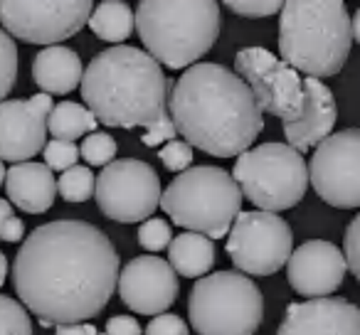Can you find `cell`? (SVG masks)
Here are the masks:
<instances>
[{
  "label": "cell",
  "mask_w": 360,
  "mask_h": 335,
  "mask_svg": "<svg viewBox=\"0 0 360 335\" xmlns=\"http://www.w3.org/2000/svg\"><path fill=\"white\" fill-rule=\"evenodd\" d=\"M304 114L291 124H284V136L294 150H311L323 143L333 133L335 119H338V106H335L333 91L321 79H304Z\"/></svg>",
  "instance_id": "18"
},
{
  "label": "cell",
  "mask_w": 360,
  "mask_h": 335,
  "mask_svg": "<svg viewBox=\"0 0 360 335\" xmlns=\"http://www.w3.org/2000/svg\"><path fill=\"white\" fill-rule=\"evenodd\" d=\"M22 235H25V225L22 220L15 215L13 205L8 200H0V239L3 242H20Z\"/></svg>",
  "instance_id": "33"
},
{
  "label": "cell",
  "mask_w": 360,
  "mask_h": 335,
  "mask_svg": "<svg viewBox=\"0 0 360 335\" xmlns=\"http://www.w3.org/2000/svg\"><path fill=\"white\" fill-rule=\"evenodd\" d=\"M146 335H191L183 318L175 313H160L146 325Z\"/></svg>",
  "instance_id": "34"
},
{
  "label": "cell",
  "mask_w": 360,
  "mask_h": 335,
  "mask_svg": "<svg viewBox=\"0 0 360 335\" xmlns=\"http://www.w3.org/2000/svg\"><path fill=\"white\" fill-rule=\"evenodd\" d=\"M168 264L173 266L175 274L186 279H202L215 266V244L195 232H183L170 242Z\"/></svg>",
  "instance_id": "21"
},
{
  "label": "cell",
  "mask_w": 360,
  "mask_h": 335,
  "mask_svg": "<svg viewBox=\"0 0 360 335\" xmlns=\"http://www.w3.org/2000/svg\"><path fill=\"white\" fill-rule=\"evenodd\" d=\"M55 335H106V333L96 330L91 323H77V325H60L55 330Z\"/></svg>",
  "instance_id": "36"
},
{
  "label": "cell",
  "mask_w": 360,
  "mask_h": 335,
  "mask_svg": "<svg viewBox=\"0 0 360 335\" xmlns=\"http://www.w3.org/2000/svg\"><path fill=\"white\" fill-rule=\"evenodd\" d=\"M316 195L338 210L360 207V129L330 133L316 145L309 163Z\"/></svg>",
  "instance_id": "13"
},
{
  "label": "cell",
  "mask_w": 360,
  "mask_h": 335,
  "mask_svg": "<svg viewBox=\"0 0 360 335\" xmlns=\"http://www.w3.org/2000/svg\"><path fill=\"white\" fill-rule=\"evenodd\" d=\"M52 96L35 94L30 99H11L0 104V160L30 163L47 145V119Z\"/></svg>",
  "instance_id": "14"
},
{
  "label": "cell",
  "mask_w": 360,
  "mask_h": 335,
  "mask_svg": "<svg viewBox=\"0 0 360 335\" xmlns=\"http://www.w3.org/2000/svg\"><path fill=\"white\" fill-rule=\"evenodd\" d=\"M242 200L245 195L232 173L215 165H198L170 180L160 195V207L183 230L222 239L242 212Z\"/></svg>",
  "instance_id": "6"
},
{
  "label": "cell",
  "mask_w": 360,
  "mask_h": 335,
  "mask_svg": "<svg viewBox=\"0 0 360 335\" xmlns=\"http://www.w3.org/2000/svg\"><path fill=\"white\" fill-rule=\"evenodd\" d=\"M160 178L148 163L136 158L114 160L99 173L94 197L104 217L121 225L150 220L160 205Z\"/></svg>",
  "instance_id": "11"
},
{
  "label": "cell",
  "mask_w": 360,
  "mask_h": 335,
  "mask_svg": "<svg viewBox=\"0 0 360 335\" xmlns=\"http://www.w3.org/2000/svg\"><path fill=\"white\" fill-rule=\"evenodd\" d=\"M227 254L240 274H276L294 254V235L289 222L274 212H240L227 235Z\"/></svg>",
  "instance_id": "9"
},
{
  "label": "cell",
  "mask_w": 360,
  "mask_h": 335,
  "mask_svg": "<svg viewBox=\"0 0 360 335\" xmlns=\"http://www.w3.org/2000/svg\"><path fill=\"white\" fill-rule=\"evenodd\" d=\"M170 242H173V232H170L168 222L158 220V217H150L141 225L139 230V244L143 247L146 251L155 254L160 249H168Z\"/></svg>",
  "instance_id": "29"
},
{
  "label": "cell",
  "mask_w": 360,
  "mask_h": 335,
  "mask_svg": "<svg viewBox=\"0 0 360 335\" xmlns=\"http://www.w3.org/2000/svg\"><path fill=\"white\" fill-rule=\"evenodd\" d=\"M91 11L89 0H0V25L22 42L55 47L82 32Z\"/></svg>",
  "instance_id": "10"
},
{
  "label": "cell",
  "mask_w": 360,
  "mask_h": 335,
  "mask_svg": "<svg viewBox=\"0 0 360 335\" xmlns=\"http://www.w3.org/2000/svg\"><path fill=\"white\" fill-rule=\"evenodd\" d=\"M350 27H353V40H358V45H360V8H358V13L350 18Z\"/></svg>",
  "instance_id": "37"
},
{
  "label": "cell",
  "mask_w": 360,
  "mask_h": 335,
  "mask_svg": "<svg viewBox=\"0 0 360 335\" xmlns=\"http://www.w3.org/2000/svg\"><path fill=\"white\" fill-rule=\"evenodd\" d=\"M42 155H45V165L50 168L52 173H55V171L67 173L70 168H75L77 160H79V145L70 143V140L52 138V140H47Z\"/></svg>",
  "instance_id": "28"
},
{
  "label": "cell",
  "mask_w": 360,
  "mask_h": 335,
  "mask_svg": "<svg viewBox=\"0 0 360 335\" xmlns=\"http://www.w3.org/2000/svg\"><path fill=\"white\" fill-rule=\"evenodd\" d=\"M86 25H89V30L94 32L99 40L114 42V47H116L134 35L136 13L131 11V6L124 3V0H104V3L94 6Z\"/></svg>",
  "instance_id": "22"
},
{
  "label": "cell",
  "mask_w": 360,
  "mask_h": 335,
  "mask_svg": "<svg viewBox=\"0 0 360 335\" xmlns=\"http://www.w3.org/2000/svg\"><path fill=\"white\" fill-rule=\"evenodd\" d=\"M222 13L215 0H141L136 32L146 52L168 70L200 65L217 42Z\"/></svg>",
  "instance_id": "5"
},
{
  "label": "cell",
  "mask_w": 360,
  "mask_h": 335,
  "mask_svg": "<svg viewBox=\"0 0 360 335\" xmlns=\"http://www.w3.org/2000/svg\"><path fill=\"white\" fill-rule=\"evenodd\" d=\"M6 279H8V259H6V254L0 251V289H3Z\"/></svg>",
  "instance_id": "38"
},
{
  "label": "cell",
  "mask_w": 360,
  "mask_h": 335,
  "mask_svg": "<svg viewBox=\"0 0 360 335\" xmlns=\"http://www.w3.org/2000/svg\"><path fill=\"white\" fill-rule=\"evenodd\" d=\"M106 335H141V325L134 315H114L106 320Z\"/></svg>",
  "instance_id": "35"
},
{
  "label": "cell",
  "mask_w": 360,
  "mask_h": 335,
  "mask_svg": "<svg viewBox=\"0 0 360 335\" xmlns=\"http://www.w3.org/2000/svg\"><path fill=\"white\" fill-rule=\"evenodd\" d=\"M225 8L242 18H269L281 11L284 3L279 0H227Z\"/></svg>",
  "instance_id": "31"
},
{
  "label": "cell",
  "mask_w": 360,
  "mask_h": 335,
  "mask_svg": "<svg viewBox=\"0 0 360 335\" xmlns=\"http://www.w3.org/2000/svg\"><path fill=\"white\" fill-rule=\"evenodd\" d=\"M94 188L96 178L86 165H75L67 173H62L60 180H57V192L67 202H86L94 195Z\"/></svg>",
  "instance_id": "24"
},
{
  "label": "cell",
  "mask_w": 360,
  "mask_h": 335,
  "mask_svg": "<svg viewBox=\"0 0 360 335\" xmlns=\"http://www.w3.org/2000/svg\"><path fill=\"white\" fill-rule=\"evenodd\" d=\"M276 335H360V308L335 296L289 303Z\"/></svg>",
  "instance_id": "17"
},
{
  "label": "cell",
  "mask_w": 360,
  "mask_h": 335,
  "mask_svg": "<svg viewBox=\"0 0 360 335\" xmlns=\"http://www.w3.org/2000/svg\"><path fill=\"white\" fill-rule=\"evenodd\" d=\"M79 155L89 165H104L106 168L116 158V140L109 133H104V131H94V133H89L82 140Z\"/></svg>",
  "instance_id": "27"
},
{
  "label": "cell",
  "mask_w": 360,
  "mask_h": 335,
  "mask_svg": "<svg viewBox=\"0 0 360 335\" xmlns=\"http://www.w3.org/2000/svg\"><path fill=\"white\" fill-rule=\"evenodd\" d=\"M0 335H32L30 313L11 296H0Z\"/></svg>",
  "instance_id": "25"
},
{
  "label": "cell",
  "mask_w": 360,
  "mask_h": 335,
  "mask_svg": "<svg viewBox=\"0 0 360 335\" xmlns=\"http://www.w3.org/2000/svg\"><path fill=\"white\" fill-rule=\"evenodd\" d=\"M96 126H99V121L86 106L77 104V101H62L52 109L50 119H47V133H52V138L57 140L75 143L82 136L94 133Z\"/></svg>",
  "instance_id": "23"
},
{
  "label": "cell",
  "mask_w": 360,
  "mask_h": 335,
  "mask_svg": "<svg viewBox=\"0 0 360 335\" xmlns=\"http://www.w3.org/2000/svg\"><path fill=\"white\" fill-rule=\"evenodd\" d=\"M343 256H345V264H348V271L360 284V212L350 220L348 230H345Z\"/></svg>",
  "instance_id": "32"
},
{
  "label": "cell",
  "mask_w": 360,
  "mask_h": 335,
  "mask_svg": "<svg viewBox=\"0 0 360 335\" xmlns=\"http://www.w3.org/2000/svg\"><path fill=\"white\" fill-rule=\"evenodd\" d=\"M6 173H8V168L3 165V160H0V188H3V180H6Z\"/></svg>",
  "instance_id": "39"
},
{
  "label": "cell",
  "mask_w": 360,
  "mask_h": 335,
  "mask_svg": "<svg viewBox=\"0 0 360 335\" xmlns=\"http://www.w3.org/2000/svg\"><path fill=\"white\" fill-rule=\"evenodd\" d=\"M18 79V47L15 40L0 27V104L13 91Z\"/></svg>",
  "instance_id": "26"
},
{
  "label": "cell",
  "mask_w": 360,
  "mask_h": 335,
  "mask_svg": "<svg viewBox=\"0 0 360 335\" xmlns=\"http://www.w3.org/2000/svg\"><path fill=\"white\" fill-rule=\"evenodd\" d=\"M6 192L8 200L22 212L42 215L55 205L57 180L55 173L45 163H18L6 173Z\"/></svg>",
  "instance_id": "19"
},
{
  "label": "cell",
  "mask_w": 360,
  "mask_h": 335,
  "mask_svg": "<svg viewBox=\"0 0 360 335\" xmlns=\"http://www.w3.org/2000/svg\"><path fill=\"white\" fill-rule=\"evenodd\" d=\"M82 77H84L82 57L72 47H42L32 60V79L42 89V94H70L77 86H82Z\"/></svg>",
  "instance_id": "20"
},
{
  "label": "cell",
  "mask_w": 360,
  "mask_h": 335,
  "mask_svg": "<svg viewBox=\"0 0 360 335\" xmlns=\"http://www.w3.org/2000/svg\"><path fill=\"white\" fill-rule=\"evenodd\" d=\"M173 81L160 65L131 45H116L89 62L82 77L84 106L109 129H143L146 145L175 140L168 99Z\"/></svg>",
  "instance_id": "3"
},
{
  "label": "cell",
  "mask_w": 360,
  "mask_h": 335,
  "mask_svg": "<svg viewBox=\"0 0 360 335\" xmlns=\"http://www.w3.org/2000/svg\"><path fill=\"white\" fill-rule=\"evenodd\" d=\"M168 111L183 140L215 158H240L264 129L250 86L215 62H200L173 81Z\"/></svg>",
  "instance_id": "2"
},
{
  "label": "cell",
  "mask_w": 360,
  "mask_h": 335,
  "mask_svg": "<svg viewBox=\"0 0 360 335\" xmlns=\"http://www.w3.org/2000/svg\"><path fill=\"white\" fill-rule=\"evenodd\" d=\"M343 251L326 239H309L294 249L286 264V279L296 294L306 298H328L345 279Z\"/></svg>",
  "instance_id": "16"
},
{
  "label": "cell",
  "mask_w": 360,
  "mask_h": 335,
  "mask_svg": "<svg viewBox=\"0 0 360 335\" xmlns=\"http://www.w3.org/2000/svg\"><path fill=\"white\" fill-rule=\"evenodd\" d=\"M119 274V254L99 227L55 220L25 237L13 264V286L45 328H60L99 315Z\"/></svg>",
  "instance_id": "1"
},
{
  "label": "cell",
  "mask_w": 360,
  "mask_h": 335,
  "mask_svg": "<svg viewBox=\"0 0 360 335\" xmlns=\"http://www.w3.org/2000/svg\"><path fill=\"white\" fill-rule=\"evenodd\" d=\"M119 296L134 313L160 315L178 298V274L155 254L136 256L119 274Z\"/></svg>",
  "instance_id": "15"
},
{
  "label": "cell",
  "mask_w": 360,
  "mask_h": 335,
  "mask_svg": "<svg viewBox=\"0 0 360 335\" xmlns=\"http://www.w3.org/2000/svg\"><path fill=\"white\" fill-rule=\"evenodd\" d=\"M188 315L198 335H255L264 320V296L240 271H215L195 281Z\"/></svg>",
  "instance_id": "7"
},
{
  "label": "cell",
  "mask_w": 360,
  "mask_h": 335,
  "mask_svg": "<svg viewBox=\"0 0 360 335\" xmlns=\"http://www.w3.org/2000/svg\"><path fill=\"white\" fill-rule=\"evenodd\" d=\"M158 158H160V163H163L165 171L178 173L180 176V173H186L188 168H191L193 148L186 143V140L175 138V140H168V143L158 150Z\"/></svg>",
  "instance_id": "30"
},
{
  "label": "cell",
  "mask_w": 360,
  "mask_h": 335,
  "mask_svg": "<svg viewBox=\"0 0 360 335\" xmlns=\"http://www.w3.org/2000/svg\"><path fill=\"white\" fill-rule=\"evenodd\" d=\"M232 178L252 205L276 215L304 200L309 165L289 143H262L237 158Z\"/></svg>",
  "instance_id": "8"
},
{
  "label": "cell",
  "mask_w": 360,
  "mask_h": 335,
  "mask_svg": "<svg viewBox=\"0 0 360 335\" xmlns=\"http://www.w3.org/2000/svg\"><path fill=\"white\" fill-rule=\"evenodd\" d=\"M353 45V27L340 0H289L279 15L281 60L311 79L335 77Z\"/></svg>",
  "instance_id": "4"
},
{
  "label": "cell",
  "mask_w": 360,
  "mask_h": 335,
  "mask_svg": "<svg viewBox=\"0 0 360 335\" xmlns=\"http://www.w3.org/2000/svg\"><path fill=\"white\" fill-rule=\"evenodd\" d=\"M235 74L250 86L262 114L291 124L304 114V79L264 47H245L235 57Z\"/></svg>",
  "instance_id": "12"
}]
</instances>
